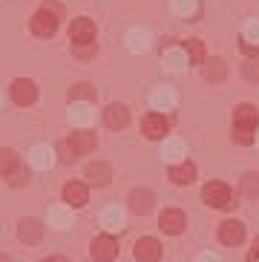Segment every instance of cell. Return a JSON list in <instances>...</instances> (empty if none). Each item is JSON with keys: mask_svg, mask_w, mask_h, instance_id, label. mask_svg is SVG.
Wrapping results in <instances>:
<instances>
[{"mask_svg": "<svg viewBox=\"0 0 259 262\" xmlns=\"http://www.w3.org/2000/svg\"><path fill=\"white\" fill-rule=\"evenodd\" d=\"M61 150H63V159L72 162L78 156H87V153L95 150V136H92V133H72V136L61 144Z\"/></svg>", "mask_w": 259, "mask_h": 262, "instance_id": "1", "label": "cell"}, {"mask_svg": "<svg viewBox=\"0 0 259 262\" xmlns=\"http://www.w3.org/2000/svg\"><path fill=\"white\" fill-rule=\"evenodd\" d=\"M55 29H58V9H55V6H44L40 12H35V17H32V32H35V35L49 38Z\"/></svg>", "mask_w": 259, "mask_h": 262, "instance_id": "2", "label": "cell"}, {"mask_svg": "<svg viewBox=\"0 0 259 262\" xmlns=\"http://www.w3.org/2000/svg\"><path fill=\"white\" fill-rule=\"evenodd\" d=\"M202 199L210 205V208H228L230 205V187L225 182H207L205 190H202Z\"/></svg>", "mask_w": 259, "mask_h": 262, "instance_id": "3", "label": "cell"}, {"mask_svg": "<svg viewBox=\"0 0 259 262\" xmlns=\"http://www.w3.org/2000/svg\"><path fill=\"white\" fill-rule=\"evenodd\" d=\"M90 251H92V259L95 262H113L118 256V242L113 236H95Z\"/></svg>", "mask_w": 259, "mask_h": 262, "instance_id": "4", "label": "cell"}, {"mask_svg": "<svg viewBox=\"0 0 259 262\" xmlns=\"http://www.w3.org/2000/svg\"><path fill=\"white\" fill-rule=\"evenodd\" d=\"M256 121H259V113L253 104H239L233 110V130H245V133H253L256 130Z\"/></svg>", "mask_w": 259, "mask_h": 262, "instance_id": "5", "label": "cell"}, {"mask_svg": "<svg viewBox=\"0 0 259 262\" xmlns=\"http://www.w3.org/2000/svg\"><path fill=\"white\" fill-rule=\"evenodd\" d=\"M69 40L72 43H95V24L90 17H75L69 26Z\"/></svg>", "mask_w": 259, "mask_h": 262, "instance_id": "6", "label": "cell"}, {"mask_svg": "<svg viewBox=\"0 0 259 262\" xmlns=\"http://www.w3.org/2000/svg\"><path fill=\"white\" fill-rule=\"evenodd\" d=\"M67 118H69L72 127H90V124L95 121V110H92L90 101H72Z\"/></svg>", "mask_w": 259, "mask_h": 262, "instance_id": "7", "label": "cell"}, {"mask_svg": "<svg viewBox=\"0 0 259 262\" xmlns=\"http://www.w3.org/2000/svg\"><path fill=\"white\" fill-rule=\"evenodd\" d=\"M12 98H15L20 107L35 104V98H38V86H35V81H29V78H17L15 84H12Z\"/></svg>", "mask_w": 259, "mask_h": 262, "instance_id": "8", "label": "cell"}, {"mask_svg": "<svg viewBox=\"0 0 259 262\" xmlns=\"http://www.w3.org/2000/svg\"><path fill=\"white\" fill-rule=\"evenodd\" d=\"M136 259L138 262H159L161 259V245H159V239H153V236H144V239H138L136 242Z\"/></svg>", "mask_w": 259, "mask_h": 262, "instance_id": "9", "label": "cell"}, {"mask_svg": "<svg viewBox=\"0 0 259 262\" xmlns=\"http://www.w3.org/2000/svg\"><path fill=\"white\" fill-rule=\"evenodd\" d=\"M184 225H187V219H184L182 210H176V208L164 210V213H161V219H159V228L164 233H173V236L184 231Z\"/></svg>", "mask_w": 259, "mask_h": 262, "instance_id": "10", "label": "cell"}, {"mask_svg": "<svg viewBox=\"0 0 259 262\" xmlns=\"http://www.w3.org/2000/svg\"><path fill=\"white\" fill-rule=\"evenodd\" d=\"M101 225L107 228V231H124L127 228V213H124V208H118V205H110L104 213H101Z\"/></svg>", "mask_w": 259, "mask_h": 262, "instance_id": "11", "label": "cell"}, {"mask_svg": "<svg viewBox=\"0 0 259 262\" xmlns=\"http://www.w3.org/2000/svg\"><path fill=\"white\" fill-rule=\"evenodd\" d=\"M29 162H32V167H38V170H49L55 164V150L49 144H35L29 150Z\"/></svg>", "mask_w": 259, "mask_h": 262, "instance_id": "12", "label": "cell"}, {"mask_svg": "<svg viewBox=\"0 0 259 262\" xmlns=\"http://www.w3.org/2000/svg\"><path fill=\"white\" fill-rule=\"evenodd\" d=\"M184 156H187V144H184L182 139H167L164 147H161V159H164L167 164L184 162Z\"/></svg>", "mask_w": 259, "mask_h": 262, "instance_id": "13", "label": "cell"}, {"mask_svg": "<svg viewBox=\"0 0 259 262\" xmlns=\"http://www.w3.org/2000/svg\"><path fill=\"white\" fill-rule=\"evenodd\" d=\"M219 239L225 242V245H239V242L245 239V225L236 222V219H228V222H222Z\"/></svg>", "mask_w": 259, "mask_h": 262, "instance_id": "14", "label": "cell"}, {"mask_svg": "<svg viewBox=\"0 0 259 262\" xmlns=\"http://www.w3.org/2000/svg\"><path fill=\"white\" fill-rule=\"evenodd\" d=\"M150 43H153V38H150V32L147 29H130L127 32V49L133 55H141V52H147L150 49Z\"/></svg>", "mask_w": 259, "mask_h": 262, "instance_id": "15", "label": "cell"}, {"mask_svg": "<svg viewBox=\"0 0 259 262\" xmlns=\"http://www.w3.org/2000/svg\"><path fill=\"white\" fill-rule=\"evenodd\" d=\"M141 133H144L147 139H164V133H167V118L159 116V113H153L141 121Z\"/></svg>", "mask_w": 259, "mask_h": 262, "instance_id": "16", "label": "cell"}, {"mask_svg": "<svg viewBox=\"0 0 259 262\" xmlns=\"http://www.w3.org/2000/svg\"><path fill=\"white\" fill-rule=\"evenodd\" d=\"M87 199H90V193H87V185H81V182H69L63 187V202L69 208H81V205H87Z\"/></svg>", "mask_w": 259, "mask_h": 262, "instance_id": "17", "label": "cell"}, {"mask_svg": "<svg viewBox=\"0 0 259 262\" xmlns=\"http://www.w3.org/2000/svg\"><path fill=\"white\" fill-rule=\"evenodd\" d=\"M17 233H20V239L26 245H38L40 239H44V225H40L38 219H23Z\"/></svg>", "mask_w": 259, "mask_h": 262, "instance_id": "18", "label": "cell"}, {"mask_svg": "<svg viewBox=\"0 0 259 262\" xmlns=\"http://www.w3.org/2000/svg\"><path fill=\"white\" fill-rule=\"evenodd\" d=\"M104 121H107V127H113V130H121V127L130 124V110L124 107V104H110L107 113H104Z\"/></svg>", "mask_w": 259, "mask_h": 262, "instance_id": "19", "label": "cell"}, {"mask_svg": "<svg viewBox=\"0 0 259 262\" xmlns=\"http://www.w3.org/2000/svg\"><path fill=\"white\" fill-rule=\"evenodd\" d=\"M150 104H153V110H173L176 107V93L170 86H156L150 93Z\"/></svg>", "mask_w": 259, "mask_h": 262, "instance_id": "20", "label": "cell"}, {"mask_svg": "<svg viewBox=\"0 0 259 262\" xmlns=\"http://www.w3.org/2000/svg\"><path fill=\"white\" fill-rule=\"evenodd\" d=\"M153 202H156V199H153L150 190H133V193H130V208L136 210L138 216H147V213H150V210H153Z\"/></svg>", "mask_w": 259, "mask_h": 262, "instance_id": "21", "label": "cell"}, {"mask_svg": "<svg viewBox=\"0 0 259 262\" xmlns=\"http://www.w3.org/2000/svg\"><path fill=\"white\" fill-rule=\"evenodd\" d=\"M161 61H164V70L170 72H182L190 67V61H187V55H184V49H167V52L161 55Z\"/></svg>", "mask_w": 259, "mask_h": 262, "instance_id": "22", "label": "cell"}, {"mask_svg": "<svg viewBox=\"0 0 259 262\" xmlns=\"http://www.w3.org/2000/svg\"><path fill=\"white\" fill-rule=\"evenodd\" d=\"M49 225L58 228V231L69 228L72 225V210H69V205H55V208H49Z\"/></svg>", "mask_w": 259, "mask_h": 262, "instance_id": "23", "label": "cell"}, {"mask_svg": "<svg viewBox=\"0 0 259 262\" xmlns=\"http://www.w3.org/2000/svg\"><path fill=\"white\" fill-rule=\"evenodd\" d=\"M87 179H90L92 185H98V187H104L113 179V170H110V164H104V162H95V164H90L87 167Z\"/></svg>", "mask_w": 259, "mask_h": 262, "instance_id": "24", "label": "cell"}, {"mask_svg": "<svg viewBox=\"0 0 259 262\" xmlns=\"http://www.w3.org/2000/svg\"><path fill=\"white\" fill-rule=\"evenodd\" d=\"M170 179H173L176 185H190L193 179H196V167H193L190 162L173 164V167H170Z\"/></svg>", "mask_w": 259, "mask_h": 262, "instance_id": "25", "label": "cell"}, {"mask_svg": "<svg viewBox=\"0 0 259 262\" xmlns=\"http://www.w3.org/2000/svg\"><path fill=\"white\" fill-rule=\"evenodd\" d=\"M242 49H245V52H256V49H259V20H248V24H245Z\"/></svg>", "mask_w": 259, "mask_h": 262, "instance_id": "26", "label": "cell"}, {"mask_svg": "<svg viewBox=\"0 0 259 262\" xmlns=\"http://www.w3.org/2000/svg\"><path fill=\"white\" fill-rule=\"evenodd\" d=\"M170 6H173L176 15L187 17V20H196L199 12H202V6H199V0H170Z\"/></svg>", "mask_w": 259, "mask_h": 262, "instance_id": "27", "label": "cell"}, {"mask_svg": "<svg viewBox=\"0 0 259 262\" xmlns=\"http://www.w3.org/2000/svg\"><path fill=\"white\" fill-rule=\"evenodd\" d=\"M17 167H20L17 153L12 150V147H3V150H0V173H3V176H9V173H15Z\"/></svg>", "mask_w": 259, "mask_h": 262, "instance_id": "28", "label": "cell"}, {"mask_svg": "<svg viewBox=\"0 0 259 262\" xmlns=\"http://www.w3.org/2000/svg\"><path fill=\"white\" fill-rule=\"evenodd\" d=\"M182 49H184V55H187L190 63H205V43H202V40H196V38L184 40Z\"/></svg>", "mask_w": 259, "mask_h": 262, "instance_id": "29", "label": "cell"}, {"mask_svg": "<svg viewBox=\"0 0 259 262\" xmlns=\"http://www.w3.org/2000/svg\"><path fill=\"white\" fill-rule=\"evenodd\" d=\"M225 75H228V67H225L222 58H210V63H205V78L207 81H225Z\"/></svg>", "mask_w": 259, "mask_h": 262, "instance_id": "30", "label": "cell"}, {"mask_svg": "<svg viewBox=\"0 0 259 262\" xmlns=\"http://www.w3.org/2000/svg\"><path fill=\"white\" fill-rule=\"evenodd\" d=\"M92 98H95V86H90V84L69 86V101H92Z\"/></svg>", "mask_w": 259, "mask_h": 262, "instance_id": "31", "label": "cell"}, {"mask_svg": "<svg viewBox=\"0 0 259 262\" xmlns=\"http://www.w3.org/2000/svg\"><path fill=\"white\" fill-rule=\"evenodd\" d=\"M242 193L251 196V199H256L259 196V173H245L242 176Z\"/></svg>", "mask_w": 259, "mask_h": 262, "instance_id": "32", "label": "cell"}, {"mask_svg": "<svg viewBox=\"0 0 259 262\" xmlns=\"http://www.w3.org/2000/svg\"><path fill=\"white\" fill-rule=\"evenodd\" d=\"M72 47H75V55L81 58V61L92 58V52H95V43H72Z\"/></svg>", "mask_w": 259, "mask_h": 262, "instance_id": "33", "label": "cell"}, {"mask_svg": "<svg viewBox=\"0 0 259 262\" xmlns=\"http://www.w3.org/2000/svg\"><path fill=\"white\" fill-rule=\"evenodd\" d=\"M242 72H245V78H248V81H259V61H248Z\"/></svg>", "mask_w": 259, "mask_h": 262, "instance_id": "34", "label": "cell"}, {"mask_svg": "<svg viewBox=\"0 0 259 262\" xmlns=\"http://www.w3.org/2000/svg\"><path fill=\"white\" fill-rule=\"evenodd\" d=\"M196 262H222V256L213 254V251H205V254H199Z\"/></svg>", "mask_w": 259, "mask_h": 262, "instance_id": "35", "label": "cell"}, {"mask_svg": "<svg viewBox=\"0 0 259 262\" xmlns=\"http://www.w3.org/2000/svg\"><path fill=\"white\" fill-rule=\"evenodd\" d=\"M12 185H23V182H26V173H23V170H15V173H12Z\"/></svg>", "mask_w": 259, "mask_h": 262, "instance_id": "36", "label": "cell"}, {"mask_svg": "<svg viewBox=\"0 0 259 262\" xmlns=\"http://www.w3.org/2000/svg\"><path fill=\"white\" fill-rule=\"evenodd\" d=\"M248 262H259V239L253 242V251H251V256H248Z\"/></svg>", "mask_w": 259, "mask_h": 262, "instance_id": "37", "label": "cell"}, {"mask_svg": "<svg viewBox=\"0 0 259 262\" xmlns=\"http://www.w3.org/2000/svg\"><path fill=\"white\" fill-rule=\"evenodd\" d=\"M44 262H67L63 256H49V259H44Z\"/></svg>", "mask_w": 259, "mask_h": 262, "instance_id": "38", "label": "cell"}, {"mask_svg": "<svg viewBox=\"0 0 259 262\" xmlns=\"http://www.w3.org/2000/svg\"><path fill=\"white\" fill-rule=\"evenodd\" d=\"M0 262H12V259H9V256H0Z\"/></svg>", "mask_w": 259, "mask_h": 262, "instance_id": "39", "label": "cell"}, {"mask_svg": "<svg viewBox=\"0 0 259 262\" xmlns=\"http://www.w3.org/2000/svg\"><path fill=\"white\" fill-rule=\"evenodd\" d=\"M253 141H256V144H259V136H253Z\"/></svg>", "mask_w": 259, "mask_h": 262, "instance_id": "40", "label": "cell"}, {"mask_svg": "<svg viewBox=\"0 0 259 262\" xmlns=\"http://www.w3.org/2000/svg\"><path fill=\"white\" fill-rule=\"evenodd\" d=\"M0 101H3V98H0Z\"/></svg>", "mask_w": 259, "mask_h": 262, "instance_id": "41", "label": "cell"}]
</instances>
